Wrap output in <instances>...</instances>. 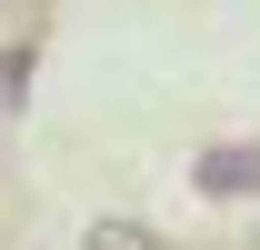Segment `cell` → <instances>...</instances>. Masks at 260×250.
Returning a JSON list of instances; mask_svg holds the SVG:
<instances>
[{"mask_svg":"<svg viewBox=\"0 0 260 250\" xmlns=\"http://www.w3.org/2000/svg\"><path fill=\"white\" fill-rule=\"evenodd\" d=\"M200 190H210V200L260 190V150H250V140H240V150H210V160H200Z\"/></svg>","mask_w":260,"mask_h":250,"instance_id":"6da1fadb","label":"cell"},{"mask_svg":"<svg viewBox=\"0 0 260 250\" xmlns=\"http://www.w3.org/2000/svg\"><path fill=\"white\" fill-rule=\"evenodd\" d=\"M80 250H170V240L150 230V220H120V210H110V220H90V230H80Z\"/></svg>","mask_w":260,"mask_h":250,"instance_id":"7a4b0ae2","label":"cell"},{"mask_svg":"<svg viewBox=\"0 0 260 250\" xmlns=\"http://www.w3.org/2000/svg\"><path fill=\"white\" fill-rule=\"evenodd\" d=\"M20 90H30V50H0V110H10Z\"/></svg>","mask_w":260,"mask_h":250,"instance_id":"3957f363","label":"cell"}]
</instances>
